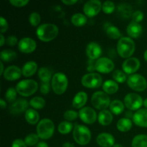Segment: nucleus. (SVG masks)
Returning <instances> with one entry per match:
<instances>
[{
    "instance_id": "f257e3e1",
    "label": "nucleus",
    "mask_w": 147,
    "mask_h": 147,
    "mask_svg": "<svg viewBox=\"0 0 147 147\" xmlns=\"http://www.w3.org/2000/svg\"><path fill=\"white\" fill-rule=\"evenodd\" d=\"M59 33V29L56 24L52 23H44L37 27L36 34L39 40L47 42L57 37Z\"/></svg>"
},
{
    "instance_id": "f03ea898",
    "label": "nucleus",
    "mask_w": 147,
    "mask_h": 147,
    "mask_svg": "<svg viewBox=\"0 0 147 147\" xmlns=\"http://www.w3.org/2000/svg\"><path fill=\"white\" fill-rule=\"evenodd\" d=\"M136 49L134 41L129 37H122L119 40L116 46L117 53L120 57L127 59L132 56Z\"/></svg>"
},
{
    "instance_id": "7ed1b4c3",
    "label": "nucleus",
    "mask_w": 147,
    "mask_h": 147,
    "mask_svg": "<svg viewBox=\"0 0 147 147\" xmlns=\"http://www.w3.org/2000/svg\"><path fill=\"white\" fill-rule=\"evenodd\" d=\"M37 134L40 137V139L47 140L50 139L53 136L55 132V123L51 119L45 118L41 119L37 123Z\"/></svg>"
},
{
    "instance_id": "20e7f679",
    "label": "nucleus",
    "mask_w": 147,
    "mask_h": 147,
    "mask_svg": "<svg viewBox=\"0 0 147 147\" xmlns=\"http://www.w3.org/2000/svg\"><path fill=\"white\" fill-rule=\"evenodd\" d=\"M73 137L78 144L85 146L90 142L91 132L85 125L76 124L73 131Z\"/></svg>"
},
{
    "instance_id": "39448f33",
    "label": "nucleus",
    "mask_w": 147,
    "mask_h": 147,
    "mask_svg": "<svg viewBox=\"0 0 147 147\" xmlns=\"http://www.w3.org/2000/svg\"><path fill=\"white\" fill-rule=\"evenodd\" d=\"M53 92L57 95H62L66 91L68 86V78L65 73L58 72L53 74L51 80Z\"/></svg>"
},
{
    "instance_id": "423d86ee",
    "label": "nucleus",
    "mask_w": 147,
    "mask_h": 147,
    "mask_svg": "<svg viewBox=\"0 0 147 147\" xmlns=\"http://www.w3.org/2000/svg\"><path fill=\"white\" fill-rule=\"evenodd\" d=\"M15 88L20 96L28 97L37 91L38 89V83L32 79H24L17 83Z\"/></svg>"
},
{
    "instance_id": "0eeeda50",
    "label": "nucleus",
    "mask_w": 147,
    "mask_h": 147,
    "mask_svg": "<svg viewBox=\"0 0 147 147\" xmlns=\"http://www.w3.org/2000/svg\"><path fill=\"white\" fill-rule=\"evenodd\" d=\"M111 99L109 95L103 91H96L92 95L91 103L92 106L98 110H105L110 106Z\"/></svg>"
},
{
    "instance_id": "6e6552de",
    "label": "nucleus",
    "mask_w": 147,
    "mask_h": 147,
    "mask_svg": "<svg viewBox=\"0 0 147 147\" xmlns=\"http://www.w3.org/2000/svg\"><path fill=\"white\" fill-rule=\"evenodd\" d=\"M81 83L87 88H98L103 85V78L99 73L90 72L86 73L82 77Z\"/></svg>"
},
{
    "instance_id": "1a4fd4ad",
    "label": "nucleus",
    "mask_w": 147,
    "mask_h": 147,
    "mask_svg": "<svg viewBox=\"0 0 147 147\" xmlns=\"http://www.w3.org/2000/svg\"><path fill=\"white\" fill-rule=\"evenodd\" d=\"M126 82L129 87L135 91H144L147 88L146 79L141 74L135 73V74L130 75L128 77Z\"/></svg>"
},
{
    "instance_id": "9d476101",
    "label": "nucleus",
    "mask_w": 147,
    "mask_h": 147,
    "mask_svg": "<svg viewBox=\"0 0 147 147\" xmlns=\"http://www.w3.org/2000/svg\"><path fill=\"white\" fill-rule=\"evenodd\" d=\"M125 106L129 111H138L142 109L144 104V100L142 96L136 93H130L126 95L123 99Z\"/></svg>"
},
{
    "instance_id": "9b49d317",
    "label": "nucleus",
    "mask_w": 147,
    "mask_h": 147,
    "mask_svg": "<svg viewBox=\"0 0 147 147\" xmlns=\"http://www.w3.org/2000/svg\"><path fill=\"white\" fill-rule=\"evenodd\" d=\"M94 68L98 73H109L114 70L115 64L111 59L106 57H100L96 60Z\"/></svg>"
},
{
    "instance_id": "f8f14e48",
    "label": "nucleus",
    "mask_w": 147,
    "mask_h": 147,
    "mask_svg": "<svg viewBox=\"0 0 147 147\" xmlns=\"http://www.w3.org/2000/svg\"><path fill=\"white\" fill-rule=\"evenodd\" d=\"M78 114L80 120L86 124H93L98 119V114L96 111L90 106L82 108L79 111Z\"/></svg>"
},
{
    "instance_id": "ddd939ff",
    "label": "nucleus",
    "mask_w": 147,
    "mask_h": 147,
    "mask_svg": "<svg viewBox=\"0 0 147 147\" xmlns=\"http://www.w3.org/2000/svg\"><path fill=\"white\" fill-rule=\"evenodd\" d=\"M102 3L100 0H89L83 5V11L86 17L96 16L102 9Z\"/></svg>"
},
{
    "instance_id": "4468645a",
    "label": "nucleus",
    "mask_w": 147,
    "mask_h": 147,
    "mask_svg": "<svg viewBox=\"0 0 147 147\" xmlns=\"http://www.w3.org/2000/svg\"><path fill=\"white\" fill-rule=\"evenodd\" d=\"M141 66V62L136 57H131L126 59L122 63V69L126 74H135Z\"/></svg>"
},
{
    "instance_id": "2eb2a0df",
    "label": "nucleus",
    "mask_w": 147,
    "mask_h": 147,
    "mask_svg": "<svg viewBox=\"0 0 147 147\" xmlns=\"http://www.w3.org/2000/svg\"><path fill=\"white\" fill-rule=\"evenodd\" d=\"M30 102L24 98H18L11 103L9 106V113L12 115H19L25 113L28 109Z\"/></svg>"
},
{
    "instance_id": "dca6fc26",
    "label": "nucleus",
    "mask_w": 147,
    "mask_h": 147,
    "mask_svg": "<svg viewBox=\"0 0 147 147\" xmlns=\"http://www.w3.org/2000/svg\"><path fill=\"white\" fill-rule=\"evenodd\" d=\"M37 47V43L31 37H23L19 40L18 49L20 52L26 54L32 53L35 50Z\"/></svg>"
},
{
    "instance_id": "f3484780",
    "label": "nucleus",
    "mask_w": 147,
    "mask_h": 147,
    "mask_svg": "<svg viewBox=\"0 0 147 147\" xmlns=\"http://www.w3.org/2000/svg\"><path fill=\"white\" fill-rule=\"evenodd\" d=\"M22 76V68L17 65L8 66L7 68H5V70L3 73L4 78L9 81H14L17 80L20 78Z\"/></svg>"
},
{
    "instance_id": "a211bd4d",
    "label": "nucleus",
    "mask_w": 147,
    "mask_h": 147,
    "mask_svg": "<svg viewBox=\"0 0 147 147\" xmlns=\"http://www.w3.org/2000/svg\"><path fill=\"white\" fill-rule=\"evenodd\" d=\"M86 54L90 60H98L102 54L101 47L98 43L90 42L86 46Z\"/></svg>"
},
{
    "instance_id": "6ab92c4d",
    "label": "nucleus",
    "mask_w": 147,
    "mask_h": 147,
    "mask_svg": "<svg viewBox=\"0 0 147 147\" xmlns=\"http://www.w3.org/2000/svg\"><path fill=\"white\" fill-rule=\"evenodd\" d=\"M133 122L142 128H147V109H140L136 111L133 116Z\"/></svg>"
},
{
    "instance_id": "aec40b11",
    "label": "nucleus",
    "mask_w": 147,
    "mask_h": 147,
    "mask_svg": "<svg viewBox=\"0 0 147 147\" xmlns=\"http://www.w3.org/2000/svg\"><path fill=\"white\" fill-rule=\"evenodd\" d=\"M96 143L100 147H113L115 144V138L109 133H100L96 137Z\"/></svg>"
},
{
    "instance_id": "412c9836",
    "label": "nucleus",
    "mask_w": 147,
    "mask_h": 147,
    "mask_svg": "<svg viewBox=\"0 0 147 147\" xmlns=\"http://www.w3.org/2000/svg\"><path fill=\"white\" fill-rule=\"evenodd\" d=\"M126 32L131 38H138L143 32V27L140 23L131 21L126 27Z\"/></svg>"
},
{
    "instance_id": "4be33fe9",
    "label": "nucleus",
    "mask_w": 147,
    "mask_h": 147,
    "mask_svg": "<svg viewBox=\"0 0 147 147\" xmlns=\"http://www.w3.org/2000/svg\"><path fill=\"white\" fill-rule=\"evenodd\" d=\"M88 100V94L84 91H79L75 95L72 101L73 106L76 109H80L84 107Z\"/></svg>"
},
{
    "instance_id": "5701e85b",
    "label": "nucleus",
    "mask_w": 147,
    "mask_h": 147,
    "mask_svg": "<svg viewBox=\"0 0 147 147\" xmlns=\"http://www.w3.org/2000/svg\"><path fill=\"white\" fill-rule=\"evenodd\" d=\"M113 119V113L109 110H102L98 114V121L102 126H109L112 123Z\"/></svg>"
},
{
    "instance_id": "b1692460",
    "label": "nucleus",
    "mask_w": 147,
    "mask_h": 147,
    "mask_svg": "<svg viewBox=\"0 0 147 147\" xmlns=\"http://www.w3.org/2000/svg\"><path fill=\"white\" fill-rule=\"evenodd\" d=\"M37 64L34 61H28L24 64L22 67V76L25 78H29L32 76L37 70Z\"/></svg>"
},
{
    "instance_id": "393cba45",
    "label": "nucleus",
    "mask_w": 147,
    "mask_h": 147,
    "mask_svg": "<svg viewBox=\"0 0 147 147\" xmlns=\"http://www.w3.org/2000/svg\"><path fill=\"white\" fill-rule=\"evenodd\" d=\"M24 118L26 121L31 125L37 124L40 121L39 113L34 109H28L24 113Z\"/></svg>"
},
{
    "instance_id": "a878e982",
    "label": "nucleus",
    "mask_w": 147,
    "mask_h": 147,
    "mask_svg": "<svg viewBox=\"0 0 147 147\" xmlns=\"http://www.w3.org/2000/svg\"><path fill=\"white\" fill-rule=\"evenodd\" d=\"M103 92L108 95H112L116 93L119 90V86L118 83L113 80H107L102 85Z\"/></svg>"
},
{
    "instance_id": "bb28decb",
    "label": "nucleus",
    "mask_w": 147,
    "mask_h": 147,
    "mask_svg": "<svg viewBox=\"0 0 147 147\" xmlns=\"http://www.w3.org/2000/svg\"><path fill=\"white\" fill-rule=\"evenodd\" d=\"M52 70L48 67H42L38 69L37 75L42 83H50L53 78V75H52Z\"/></svg>"
},
{
    "instance_id": "cd10ccee",
    "label": "nucleus",
    "mask_w": 147,
    "mask_h": 147,
    "mask_svg": "<svg viewBox=\"0 0 147 147\" xmlns=\"http://www.w3.org/2000/svg\"><path fill=\"white\" fill-rule=\"evenodd\" d=\"M125 107L126 106H125L124 103L121 100L116 99V100H112L110 106H109V109H110V111L113 114L118 116V115H120L121 113H123Z\"/></svg>"
},
{
    "instance_id": "c85d7f7f",
    "label": "nucleus",
    "mask_w": 147,
    "mask_h": 147,
    "mask_svg": "<svg viewBox=\"0 0 147 147\" xmlns=\"http://www.w3.org/2000/svg\"><path fill=\"white\" fill-rule=\"evenodd\" d=\"M132 121L127 118H121L116 123L117 129L121 132H127L132 128Z\"/></svg>"
},
{
    "instance_id": "c756f323",
    "label": "nucleus",
    "mask_w": 147,
    "mask_h": 147,
    "mask_svg": "<svg viewBox=\"0 0 147 147\" xmlns=\"http://www.w3.org/2000/svg\"><path fill=\"white\" fill-rule=\"evenodd\" d=\"M132 10H133V9H132L131 6L128 3H121L118 6V11L120 14V15L124 18L131 17L132 14H133Z\"/></svg>"
},
{
    "instance_id": "7c9ffc66",
    "label": "nucleus",
    "mask_w": 147,
    "mask_h": 147,
    "mask_svg": "<svg viewBox=\"0 0 147 147\" xmlns=\"http://www.w3.org/2000/svg\"><path fill=\"white\" fill-rule=\"evenodd\" d=\"M71 22L76 27H82L87 22V17L82 13H76L72 15Z\"/></svg>"
},
{
    "instance_id": "2f4dec72",
    "label": "nucleus",
    "mask_w": 147,
    "mask_h": 147,
    "mask_svg": "<svg viewBox=\"0 0 147 147\" xmlns=\"http://www.w3.org/2000/svg\"><path fill=\"white\" fill-rule=\"evenodd\" d=\"M17 56V53L14 50H9V49L3 50L0 53V58L1 61L2 62H11L15 60Z\"/></svg>"
},
{
    "instance_id": "473e14b6",
    "label": "nucleus",
    "mask_w": 147,
    "mask_h": 147,
    "mask_svg": "<svg viewBox=\"0 0 147 147\" xmlns=\"http://www.w3.org/2000/svg\"><path fill=\"white\" fill-rule=\"evenodd\" d=\"M131 147H147V135H136L132 139Z\"/></svg>"
},
{
    "instance_id": "72a5a7b5",
    "label": "nucleus",
    "mask_w": 147,
    "mask_h": 147,
    "mask_svg": "<svg viewBox=\"0 0 147 147\" xmlns=\"http://www.w3.org/2000/svg\"><path fill=\"white\" fill-rule=\"evenodd\" d=\"M106 34L109 38L112 40H119L121 37V33L117 27L114 25H110L106 28Z\"/></svg>"
},
{
    "instance_id": "f704fd0d",
    "label": "nucleus",
    "mask_w": 147,
    "mask_h": 147,
    "mask_svg": "<svg viewBox=\"0 0 147 147\" xmlns=\"http://www.w3.org/2000/svg\"><path fill=\"white\" fill-rule=\"evenodd\" d=\"M73 129H74V126H73V123L71 122L67 121H62L61 123H59L58 127H57L59 133L63 135L70 133L72 131H73Z\"/></svg>"
},
{
    "instance_id": "c9c22d12",
    "label": "nucleus",
    "mask_w": 147,
    "mask_h": 147,
    "mask_svg": "<svg viewBox=\"0 0 147 147\" xmlns=\"http://www.w3.org/2000/svg\"><path fill=\"white\" fill-rule=\"evenodd\" d=\"M30 105L32 107V109L40 110L42 109L45 106L46 101L42 97L40 96H35L31 98L30 100Z\"/></svg>"
},
{
    "instance_id": "e433bc0d",
    "label": "nucleus",
    "mask_w": 147,
    "mask_h": 147,
    "mask_svg": "<svg viewBox=\"0 0 147 147\" xmlns=\"http://www.w3.org/2000/svg\"><path fill=\"white\" fill-rule=\"evenodd\" d=\"M112 78H113V80L118 83H123L127 80L126 73L123 70H119V69L113 70L112 73Z\"/></svg>"
},
{
    "instance_id": "4c0bfd02",
    "label": "nucleus",
    "mask_w": 147,
    "mask_h": 147,
    "mask_svg": "<svg viewBox=\"0 0 147 147\" xmlns=\"http://www.w3.org/2000/svg\"><path fill=\"white\" fill-rule=\"evenodd\" d=\"M39 140H40V137L37 134L32 133L26 136L24 141L27 146H34L39 143Z\"/></svg>"
},
{
    "instance_id": "58836bf2",
    "label": "nucleus",
    "mask_w": 147,
    "mask_h": 147,
    "mask_svg": "<svg viewBox=\"0 0 147 147\" xmlns=\"http://www.w3.org/2000/svg\"><path fill=\"white\" fill-rule=\"evenodd\" d=\"M17 91L16 90L15 88L10 87L6 91L4 96H5V98L9 103H14L16 100H17Z\"/></svg>"
},
{
    "instance_id": "ea45409f",
    "label": "nucleus",
    "mask_w": 147,
    "mask_h": 147,
    "mask_svg": "<svg viewBox=\"0 0 147 147\" xmlns=\"http://www.w3.org/2000/svg\"><path fill=\"white\" fill-rule=\"evenodd\" d=\"M29 22H30V24L33 27H37V26H40V22H41V17L40 14L37 11H33L29 16Z\"/></svg>"
},
{
    "instance_id": "a19ab883",
    "label": "nucleus",
    "mask_w": 147,
    "mask_h": 147,
    "mask_svg": "<svg viewBox=\"0 0 147 147\" xmlns=\"http://www.w3.org/2000/svg\"><path fill=\"white\" fill-rule=\"evenodd\" d=\"M115 8H116V5H115V3L112 1H104L102 4V10L104 13L106 14H111L114 11Z\"/></svg>"
},
{
    "instance_id": "79ce46f5",
    "label": "nucleus",
    "mask_w": 147,
    "mask_h": 147,
    "mask_svg": "<svg viewBox=\"0 0 147 147\" xmlns=\"http://www.w3.org/2000/svg\"><path fill=\"white\" fill-rule=\"evenodd\" d=\"M63 117L67 121L71 122L73 121H75L76 119L79 117V114L77 111L73 110H67L63 114Z\"/></svg>"
},
{
    "instance_id": "37998d69",
    "label": "nucleus",
    "mask_w": 147,
    "mask_h": 147,
    "mask_svg": "<svg viewBox=\"0 0 147 147\" xmlns=\"http://www.w3.org/2000/svg\"><path fill=\"white\" fill-rule=\"evenodd\" d=\"M144 14L141 10H136V11H134L132 14L131 20L133 22L139 23L144 20Z\"/></svg>"
},
{
    "instance_id": "c03bdc74",
    "label": "nucleus",
    "mask_w": 147,
    "mask_h": 147,
    "mask_svg": "<svg viewBox=\"0 0 147 147\" xmlns=\"http://www.w3.org/2000/svg\"><path fill=\"white\" fill-rule=\"evenodd\" d=\"M9 28V24L7 22V20L4 17H0V31L1 34L6 32Z\"/></svg>"
},
{
    "instance_id": "a18cd8bd",
    "label": "nucleus",
    "mask_w": 147,
    "mask_h": 147,
    "mask_svg": "<svg viewBox=\"0 0 147 147\" xmlns=\"http://www.w3.org/2000/svg\"><path fill=\"white\" fill-rule=\"evenodd\" d=\"M9 3L16 7H22L27 5L29 0H9Z\"/></svg>"
},
{
    "instance_id": "49530a36",
    "label": "nucleus",
    "mask_w": 147,
    "mask_h": 147,
    "mask_svg": "<svg viewBox=\"0 0 147 147\" xmlns=\"http://www.w3.org/2000/svg\"><path fill=\"white\" fill-rule=\"evenodd\" d=\"M19 40L17 39V37L14 35H10L6 40V43L9 46H11V47H14L16 45L18 44Z\"/></svg>"
},
{
    "instance_id": "de8ad7c7",
    "label": "nucleus",
    "mask_w": 147,
    "mask_h": 147,
    "mask_svg": "<svg viewBox=\"0 0 147 147\" xmlns=\"http://www.w3.org/2000/svg\"><path fill=\"white\" fill-rule=\"evenodd\" d=\"M40 93L43 95H46L50 92V83H42L40 86Z\"/></svg>"
},
{
    "instance_id": "09e8293b",
    "label": "nucleus",
    "mask_w": 147,
    "mask_h": 147,
    "mask_svg": "<svg viewBox=\"0 0 147 147\" xmlns=\"http://www.w3.org/2000/svg\"><path fill=\"white\" fill-rule=\"evenodd\" d=\"M11 147H27V146L24 141H23L22 139H17L13 141L12 144H11Z\"/></svg>"
},
{
    "instance_id": "8fccbe9b",
    "label": "nucleus",
    "mask_w": 147,
    "mask_h": 147,
    "mask_svg": "<svg viewBox=\"0 0 147 147\" xmlns=\"http://www.w3.org/2000/svg\"><path fill=\"white\" fill-rule=\"evenodd\" d=\"M62 3L66 5H73V4H76L78 2V0H62Z\"/></svg>"
},
{
    "instance_id": "3c124183",
    "label": "nucleus",
    "mask_w": 147,
    "mask_h": 147,
    "mask_svg": "<svg viewBox=\"0 0 147 147\" xmlns=\"http://www.w3.org/2000/svg\"><path fill=\"white\" fill-rule=\"evenodd\" d=\"M134 113H132L131 111H128L125 113V118H127V119H133Z\"/></svg>"
},
{
    "instance_id": "603ef678",
    "label": "nucleus",
    "mask_w": 147,
    "mask_h": 147,
    "mask_svg": "<svg viewBox=\"0 0 147 147\" xmlns=\"http://www.w3.org/2000/svg\"><path fill=\"white\" fill-rule=\"evenodd\" d=\"M36 147H49L48 144L45 142H40L36 145Z\"/></svg>"
},
{
    "instance_id": "864d4df0",
    "label": "nucleus",
    "mask_w": 147,
    "mask_h": 147,
    "mask_svg": "<svg viewBox=\"0 0 147 147\" xmlns=\"http://www.w3.org/2000/svg\"><path fill=\"white\" fill-rule=\"evenodd\" d=\"M0 106H1V109H4L6 107H7L6 100H4L3 98H1V100H0Z\"/></svg>"
},
{
    "instance_id": "5fc2aeb1",
    "label": "nucleus",
    "mask_w": 147,
    "mask_h": 147,
    "mask_svg": "<svg viewBox=\"0 0 147 147\" xmlns=\"http://www.w3.org/2000/svg\"><path fill=\"white\" fill-rule=\"evenodd\" d=\"M0 38H1V40H0V45H1V47H2V46L4 45V43L6 42V40L5 38H4L3 34H0Z\"/></svg>"
},
{
    "instance_id": "6e6d98bb",
    "label": "nucleus",
    "mask_w": 147,
    "mask_h": 147,
    "mask_svg": "<svg viewBox=\"0 0 147 147\" xmlns=\"http://www.w3.org/2000/svg\"><path fill=\"white\" fill-rule=\"evenodd\" d=\"M0 65H1V70H0V75H1V76H3V73H4V70H5V69H4V63H3L2 61L0 62Z\"/></svg>"
},
{
    "instance_id": "4d7b16f0",
    "label": "nucleus",
    "mask_w": 147,
    "mask_h": 147,
    "mask_svg": "<svg viewBox=\"0 0 147 147\" xmlns=\"http://www.w3.org/2000/svg\"><path fill=\"white\" fill-rule=\"evenodd\" d=\"M62 147H76V146H75L73 144L70 143V142H65V143L63 144Z\"/></svg>"
},
{
    "instance_id": "13d9d810",
    "label": "nucleus",
    "mask_w": 147,
    "mask_h": 147,
    "mask_svg": "<svg viewBox=\"0 0 147 147\" xmlns=\"http://www.w3.org/2000/svg\"><path fill=\"white\" fill-rule=\"evenodd\" d=\"M143 106H144L145 109H147V98H145L144 100V104H143Z\"/></svg>"
},
{
    "instance_id": "bf43d9fd",
    "label": "nucleus",
    "mask_w": 147,
    "mask_h": 147,
    "mask_svg": "<svg viewBox=\"0 0 147 147\" xmlns=\"http://www.w3.org/2000/svg\"><path fill=\"white\" fill-rule=\"evenodd\" d=\"M144 58L147 62V50H145L144 53Z\"/></svg>"
},
{
    "instance_id": "052dcab7",
    "label": "nucleus",
    "mask_w": 147,
    "mask_h": 147,
    "mask_svg": "<svg viewBox=\"0 0 147 147\" xmlns=\"http://www.w3.org/2000/svg\"><path fill=\"white\" fill-rule=\"evenodd\" d=\"M113 147H123V145H121V144H115L114 146Z\"/></svg>"
}]
</instances>
